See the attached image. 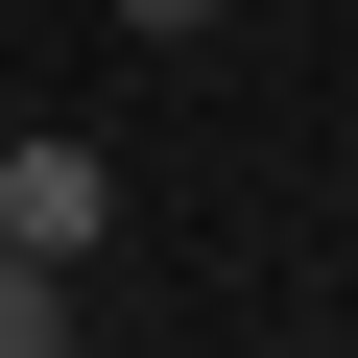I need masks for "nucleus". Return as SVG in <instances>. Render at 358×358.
Returning <instances> with one entry per match:
<instances>
[{
	"label": "nucleus",
	"mask_w": 358,
	"mask_h": 358,
	"mask_svg": "<svg viewBox=\"0 0 358 358\" xmlns=\"http://www.w3.org/2000/svg\"><path fill=\"white\" fill-rule=\"evenodd\" d=\"M0 239H24V263H96L120 239V167L96 143H0Z\"/></svg>",
	"instance_id": "obj_1"
},
{
	"label": "nucleus",
	"mask_w": 358,
	"mask_h": 358,
	"mask_svg": "<svg viewBox=\"0 0 358 358\" xmlns=\"http://www.w3.org/2000/svg\"><path fill=\"white\" fill-rule=\"evenodd\" d=\"M0 358H72V263H24V239H0Z\"/></svg>",
	"instance_id": "obj_2"
},
{
	"label": "nucleus",
	"mask_w": 358,
	"mask_h": 358,
	"mask_svg": "<svg viewBox=\"0 0 358 358\" xmlns=\"http://www.w3.org/2000/svg\"><path fill=\"white\" fill-rule=\"evenodd\" d=\"M192 24H215V0H120V48H192Z\"/></svg>",
	"instance_id": "obj_3"
}]
</instances>
